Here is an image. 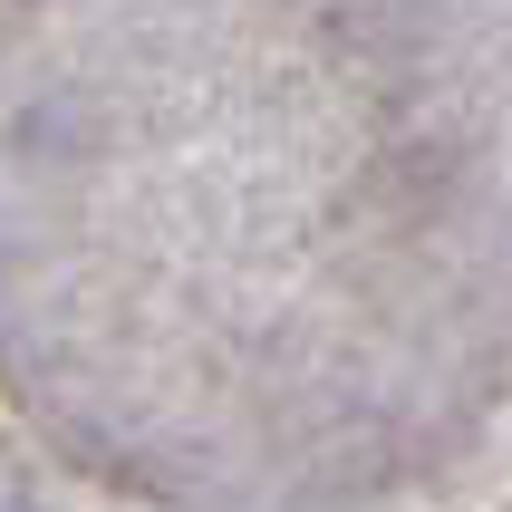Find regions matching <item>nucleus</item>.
Wrapping results in <instances>:
<instances>
[]
</instances>
